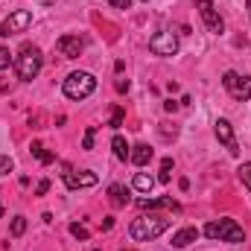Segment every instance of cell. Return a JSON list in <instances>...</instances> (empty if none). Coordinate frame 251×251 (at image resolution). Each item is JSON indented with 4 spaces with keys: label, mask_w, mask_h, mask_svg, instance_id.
<instances>
[{
    "label": "cell",
    "mask_w": 251,
    "mask_h": 251,
    "mask_svg": "<svg viewBox=\"0 0 251 251\" xmlns=\"http://www.w3.org/2000/svg\"><path fill=\"white\" fill-rule=\"evenodd\" d=\"M167 228H170V219H167V216H161V213H140V216L131 222L128 234H131L137 243H152V240H158Z\"/></svg>",
    "instance_id": "obj_1"
},
{
    "label": "cell",
    "mask_w": 251,
    "mask_h": 251,
    "mask_svg": "<svg viewBox=\"0 0 251 251\" xmlns=\"http://www.w3.org/2000/svg\"><path fill=\"white\" fill-rule=\"evenodd\" d=\"M41 64H44V56L35 44H21L18 56H15V73L21 82H32L41 73Z\"/></svg>",
    "instance_id": "obj_2"
},
{
    "label": "cell",
    "mask_w": 251,
    "mask_h": 251,
    "mask_svg": "<svg viewBox=\"0 0 251 251\" xmlns=\"http://www.w3.org/2000/svg\"><path fill=\"white\" fill-rule=\"evenodd\" d=\"M201 234L210 237V240H219V243H234V246L246 243V231H243L234 219H213V222L204 225Z\"/></svg>",
    "instance_id": "obj_3"
},
{
    "label": "cell",
    "mask_w": 251,
    "mask_h": 251,
    "mask_svg": "<svg viewBox=\"0 0 251 251\" xmlns=\"http://www.w3.org/2000/svg\"><path fill=\"white\" fill-rule=\"evenodd\" d=\"M62 91H64L67 100H85V97H91V94L97 91V79H94V73L76 70V73H70V76L64 79Z\"/></svg>",
    "instance_id": "obj_4"
},
{
    "label": "cell",
    "mask_w": 251,
    "mask_h": 251,
    "mask_svg": "<svg viewBox=\"0 0 251 251\" xmlns=\"http://www.w3.org/2000/svg\"><path fill=\"white\" fill-rule=\"evenodd\" d=\"M222 85H225V91H228L234 100H240V102L251 100V76H240L237 70H228V73L222 76Z\"/></svg>",
    "instance_id": "obj_5"
},
{
    "label": "cell",
    "mask_w": 251,
    "mask_h": 251,
    "mask_svg": "<svg viewBox=\"0 0 251 251\" xmlns=\"http://www.w3.org/2000/svg\"><path fill=\"white\" fill-rule=\"evenodd\" d=\"M149 50L155 56H176L178 53V35L170 32V29H161L149 38Z\"/></svg>",
    "instance_id": "obj_6"
},
{
    "label": "cell",
    "mask_w": 251,
    "mask_h": 251,
    "mask_svg": "<svg viewBox=\"0 0 251 251\" xmlns=\"http://www.w3.org/2000/svg\"><path fill=\"white\" fill-rule=\"evenodd\" d=\"M196 9H199V15H201V21H204L207 32H213V35H222V32H225V21H222V15L216 12L213 0H196Z\"/></svg>",
    "instance_id": "obj_7"
},
{
    "label": "cell",
    "mask_w": 251,
    "mask_h": 251,
    "mask_svg": "<svg viewBox=\"0 0 251 251\" xmlns=\"http://www.w3.org/2000/svg\"><path fill=\"white\" fill-rule=\"evenodd\" d=\"M29 24H32V12H29V9H18V12H12V15L0 24V35H3V38L18 35V32H24Z\"/></svg>",
    "instance_id": "obj_8"
},
{
    "label": "cell",
    "mask_w": 251,
    "mask_h": 251,
    "mask_svg": "<svg viewBox=\"0 0 251 251\" xmlns=\"http://www.w3.org/2000/svg\"><path fill=\"white\" fill-rule=\"evenodd\" d=\"M64 184L70 190H79V187H94L100 178H97V173H91V170H82V173H76L70 164H64Z\"/></svg>",
    "instance_id": "obj_9"
},
{
    "label": "cell",
    "mask_w": 251,
    "mask_h": 251,
    "mask_svg": "<svg viewBox=\"0 0 251 251\" xmlns=\"http://www.w3.org/2000/svg\"><path fill=\"white\" fill-rule=\"evenodd\" d=\"M56 50H59L62 59H79L82 50H85V38H79V35H62L56 41Z\"/></svg>",
    "instance_id": "obj_10"
},
{
    "label": "cell",
    "mask_w": 251,
    "mask_h": 251,
    "mask_svg": "<svg viewBox=\"0 0 251 251\" xmlns=\"http://www.w3.org/2000/svg\"><path fill=\"white\" fill-rule=\"evenodd\" d=\"M213 131H216V140H219V143H225V149H228L231 155H240V146H237L234 128H231V123H228L225 117H219V120L213 123Z\"/></svg>",
    "instance_id": "obj_11"
},
{
    "label": "cell",
    "mask_w": 251,
    "mask_h": 251,
    "mask_svg": "<svg viewBox=\"0 0 251 251\" xmlns=\"http://www.w3.org/2000/svg\"><path fill=\"white\" fill-rule=\"evenodd\" d=\"M137 204H140L143 210H161V207L178 210V201H176L173 196H164V199H146V196H140V199H137Z\"/></svg>",
    "instance_id": "obj_12"
},
{
    "label": "cell",
    "mask_w": 251,
    "mask_h": 251,
    "mask_svg": "<svg viewBox=\"0 0 251 251\" xmlns=\"http://www.w3.org/2000/svg\"><path fill=\"white\" fill-rule=\"evenodd\" d=\"M152 158H155L152 146H146V143H137V146H131V155H128V161H131V164H137V167H146Z\"/></svg>",
    "instance_id": "obj_13"
},
{
    "label": "cell",
    "mask_w": 251,
    "mask_h": 251,
    "mask_svg": "<svg viewBox=\"0 0 251 251\" xmlns=\"http://www.w3.org/2000/svg\"><path fill=\"white\" fill-rule=\"evenodd\" d=\"M196 240H199V228H181L173 234V249H187Z\"/></svg>",
    "instance_id": "obj_14"
},
{
    "label": "cell",
    "mask_w": 251,
    "mask_h": 251,
    "mask_svg": "<svg viewBox=\"0 0 251 251\" xmlns=\"http://www.w3.org/2000/svg\"><path fill=\"white\" fill-rule=\"evenodd\" d=\"M108 201L114 204V207H126L131 199H128V187H123V184H111L108 187Z\"/></svg>",
    "instance_id": "obj_15"
},
{
    "label": "cell",
    "mask_w": 251,
    "mask_h": 251,
    "mask_svg": "<svg viewBox=\"0 0 251 251\" xmlns=\"http://www.w3.org/2000/svg\"><path fill=\"white\" fill-rule=\"evenodd\" d=\"M131 187L137 190V193H146V196H149L152 187H155V178H152L149 173H137V176H134V181H131Z\"/></svg>",
    "instance_id": "obj_16"
},
{
    "label": "cell",
    "mask_w": 251,
    "mask_h": 251,
    "mask_svg": "<svg viewBox=\"0 0 251 251\" xmlns=\"http://www.w3.org/2000/svg\"><path fill=\"white\" fill-rule=\"evenodd\" d=\"M111 149H114V158H117V161H128V155H131V149H128V143H126L123 134H114Z\"/></svg>",
    "instance_id": "obj_17"
},
{
    "label": "cell",
    "mask_w": 251,
    "mask_h": 251,
    "mask_svg": "<svg viewBox=\"0 0 251 251\" xmlns=\"http://www.w3.org/2000/svg\"><path fill=\"white\" fill-rule=\"evenodd\" d=\"M32 155H35V158H38L41 164H53V155H50V152H44V146H41L38 140L32 143Z\"/></svg>",
    "instance_id": "obj_18"
},
{
    "label": "cell",
    "mask_w": 251,
    "mask_h": 251,
    "mask_svg": "<svg viewBox=\"0 0 251 251\" xmlns=\"http://www.w3.org/2000/svg\"><path fill=\"white\" fill-rule=\"evenodd\" d=\"M237 176H240V181H243V184L249 187V193H251V161H246V164L237 170Z\"/></svg>",
    "instance_id": "obj_19"
},
{
    "label": "cell",
    "mask_w": 251,
    "mask_h": 251,
    "mask_svg": "<svg viewBox=\"0 0 251 251\" xmlns=\"http://www.w3.org/2000/svg\"><path fill=\"white\" fill-rule=\"evenodd\" d=\"M123 120H126V111H123V105H114V111H111V128H120L123 126Z\"/></svg>",
    "instance_id": "obj_20"
},
{
    "label": "cell",
    "mask_w": 251,
    "mask_h": 251,
    "mask_svg": "<svg viewBox=\"0 0 251 251\" xmlns=\"http://www.w3.org/2000/svg\"><path fill=\"white\" fill-rule=\"evenodd\" d=\"M24 231H26V219L24 216H15L12 219V237H24Z\"/></svg>",
    "instance_id": "obj_21"
},
{
    "label": "cell",
    "mask_w": 251,
    "mask_h": 251,
    "mask_svg": "<svg viewBox=\"0 0 251 251\" xmlns=\"http://www.w3.org/2000/svg\"><path fill=\"white\" fill-rule=\"evenodd\" d=\"M70 234H73L76 240H82V243L91 237V234H88V228H85V225H79V222H73V225H70Z\"/></svg>",
    "instance_id": "obj_22"
},
{
    "label": "cell",
    "mask_w": 251,
    "mask_h": 251,
    "mask_svg": "<svg viewBox=\"0 0 251 251\" xmlns=\"http://www.w3.org/2000/svg\"><path fill=\"white\" fill-rule=\"evenodd\" d=\"M12 170H15V161L9 155H0V176H9Z\"/></svg>",
    "instance_id": "obj_23"
},
{
    "label": "cell",
    "mask_w": 251,
    "mask_h": 251,
    "mask_svg": "<svg viewBox=\"0 0 251 251\" xmlns=\"http://www.w3.org/2000/svg\"><path fill=\"white\" fill-rule=\"evenodd\" d=\"M94 134H97V128H94V126H88L85 140H82V149H94Z\"/></svg>",
    "instance_id": "obj_24"
},
{
    "label": "cell",
    "mask_w": 251,
    "mask_h": 251,
    "mask_svg": "<svg viewBox=\"0 0 251 251\" xmlns=\"http://www.w3.org/2000/svg\"><path fill=\"white\" fill-rule=\"evenodd\" d=\"M12 62H15V59H12V53H9L6 47H0V70H6Z\"/></svg>",
    "instance_id": "obj_25"
},
{
    "label": "cell",
    "mask_w": 251,
    "mask_h": 251,
    "mask_svg": "<svg viewBox=\"0 0 251 251\" xmlns=\"http://www.w3.org/2000/svg\"><path fill=\"white\" fill-rule=\"evenodd\" d=\"M108 3H111L114 9H128V6H131V0H108Z\"/></svg>",
    "instance_id": "obj_26"
},
{
    "label": "cell",
    "mask_w": 251,
    "mask_h": 251,
    "mask_svg": "<svg viewBox=\"0 0 251 251\" xmlns=\"http://www.w3.org/2000/svg\"><path fill=\"white\" fill-rule=\"evenodd\" d=\"M47 190H50V181H47V178H44V181H38V187H35V193H38V196H44Z\"/></svg>",
    "instance_id": "obj_27"
},
{
    "label": "cell",
    "mask_w": 251,
    "mask_h": 251,
    "mask_svg": "<svg viewBox=\"0 0 251 251\" xmlns=\"http://www.w3.org/2000/svg\"><path fill=\"white\" fill-rule=\"evenodd\" d=\"M114 88H117L120 94H126V91H128V79H117V85H114Z\"/></svg>",
    "instance_id": "obj_28"
},
{
    "label": "cell",
    "mask_w": 251,
    "mask_h": 251,
    "mask_svg": "<svg viewBox=\"0 0 251 251\" xmlns=\"http://www.w3.org/2000/svg\"><path fill=\"white\" fill-rule=\"evenodd\" d=\"M161 134H164V137H176V128H170V126L164 123L161 126Z\"/></svg>",
    "instance_id": "obj_29"
},
{
    "label": "cell",
    "mask_w": 251,
    "mask_h": 251,
    "mask_svg": "<svg viewBox=\"0 0 251 251\" xmlns=\"http://www.w3.org/2000/svg\"><path fill=\"white\" fill-rule=\"evenodd\" d=\"M161 170L170 173V170H173V158H164V161H161Z\"/></svg>",
    "instance_id": "obj_30"
},
{
    "label": "cell",
    "mask_w": 251,
    "mask_h": 251,
    "mask_svg": "<svg viewBox=\"0 0 251 251\" xmlns=\"http://www.w3.org/2000/svg\"><path fill=\"white\" fill-rule=\"evenodd\" d=\"M164 108H167V111H176V108H178V102H176V100H167V102H164Z\"/></svg>",
    "instance_id": "obj_31"
},
{
    "label": "cell",
    "mask_w": 251,
    "mask_h": 251,
    "mask_svg": "<svg viewBox=\"0 0 251 251\" xmlns=\"http://www.w3.org/2000/svg\"><path fill=\"white\" fill-rule=\"evenodd\" d=\"M111 228H114V219H111V216H108V219H102V231H111Z\"/></svg>",
    "instance_id": "obj_32"
},
{
    "label": "cell",
    "mask_w": 251,
    "mask_h": 251,
    "mask_svg": "<svg viewBox=\"0 0 251 251\" xmlns=\"http://www.w3.org/2000/svg\"><path fill=\"white\" fill-rule=\"evenodd\" d=\"M158 181H161V184H170V173H164V170H161V176H158Z\"/></svg>",
    "instance_id": "obj_33"
},
{
    "label": "cell",
    "mask_w": 251,
    "mask_h": 251,
    "mask_svg": "<svg viewBox=\"0 0 251 251\" xmlns=\"http://www.w3.org/2000/svg\"><path fill=\"white\" fill-rule=\"evenodd\" d=\"M246 9H249V18H251V0H246Z\"/></svg>",
    "instance_id": "obj_34"
},
{
    "label": "cell",
    "mask_w": 251,
    "mask_h": 251,
    "mask_svg": "<svg viewBox=\"0 0 251 251\" xmlns=\"http://www.w3.org/2000/svg\"><path fill=\"white\" fill-rule=\"evenodd\" d=\"M41 3H44V6H50V3H56V0H41Z\"/></svg>",
    "instance_id": "obj_35"
},
{
    "label": "cell",
    "mask_w": 251,
    "mask_h": 251,
    "mask_svg": "<svg viewBox=\"0 0 251 251\" xmlns=\"http://www.w3.org/2000/svg\"><path fill=\"white\" fill-rule=\"evenodd\" d=\"M0 219H3V204H0Z\"/></svg>",
    "instance_id": "obj_36"
},
{
    "label": "cell",
    "mask_w": 251,
    "mask_h": 251,
    "mask_svg": "<svg viewBox=\"0 0 251 251\" xmlns=\"http://www.w3.org/2000/svg\"><path fill=\"white\" fill-rule=\"evenodd\" d=\"M140 3H149V0H140Z\"/></svg>",
    "instance_id": "obj_37"
},
{
    "label": "cell",
    "mask_w": 251,
    "mask_h": 251,
    "mask_svg": "<svg viewBox=\"0 0 251 251\" xmlns=\"http://www.w3.org/2000/svg\"><path fill=\"white\" fill-rule=\"evenodd\" d=\"M94 251H97V249H94Z\"/></svg>",
    "instance_id": "obj_38"
},
{
    "label": "cell",
    "mask_w": 251,
    "mask_h": 251,
    "mask_svg": "<svg viewBox=\"0 0 251 251\" xmlns=\"http://www.w3.org/2000/svg\"><path fill=\"white\" fill-rule=\"evenodd\" d=\"M128 251H131V249H128Z\"/></svg>",
    "instance_id": "obj_39"
}]
</instances>
